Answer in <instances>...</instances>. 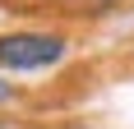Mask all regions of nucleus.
<instances>
[{"label": "nucleus", "mask_w": 134, "mask_h": 129, "mask_svg": "<svg viewBox=\"0 0 134 129\" xmlns=\"http://www.w3.org/2000/svg\"><path fill=\"white\" fill-rule=\"evenodd\" d=\"M69 42L60 32H0V69L5 74H32L65 55Z\"/></svg>", "instance_id": "nucleus-1"}, {"label": "nucleus", "mask_w": 134, "mask_h": 129, "mask_svg": "<svg viewBox=\"0 0 134 129\" xmlns=\"http://www.w3.org/2000/svg\"><path fill=\"white\" fill-rule=\"evenodd\" d=\"M14 97H19V92H14L9 83H5V78H0V102H14Z\"/></svg>", "instance_id": "nucleus-2"}]
</instances>
